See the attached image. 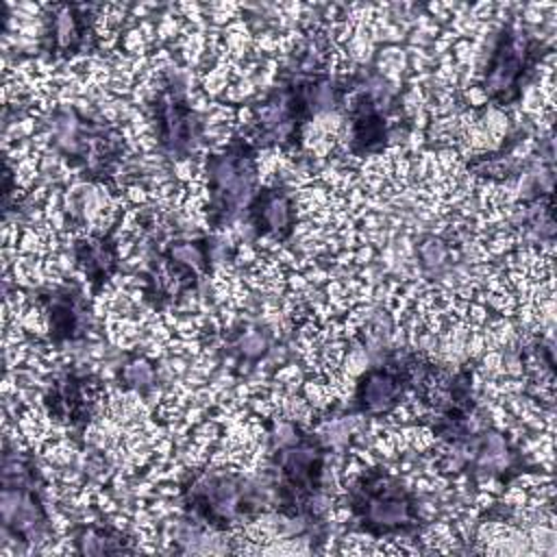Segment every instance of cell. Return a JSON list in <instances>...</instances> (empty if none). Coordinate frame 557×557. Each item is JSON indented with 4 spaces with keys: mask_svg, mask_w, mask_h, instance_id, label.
<instances>
[{
    "mask_svg": "<svg viewBox=\"0 0 557 557\" xmlns=\"http://www.w3.org/2000/svg\"><path fill=\"white\" fill-rule=\"evenodd\" d=\"M355 511L370 533H394L416 524L411 496L392 479L376 476L355 494Z\"/></svg>",
    "mask_w": 557,
    "mask_h": 557,
    "instance_id": "1",
    "label": "cell"
},
{
    "mask_svg": "<svg viewBox=\"0 0 557 557\" xmlns=\"http://www.w3.org/2000/svg\"><path fill=\"white\" fill-rule=\"evenodd\" d=\"M209 185L218 220H228L250 196L255 185V159L246 146H235L209 163Z\"/></svg>",
    "mask_w": 557,
    "mask_h": 557,
    "instance_id": "2",
    "label": "cell"
},
{
    "mask_svg": "<svg viewBox=\"0 0 557 557\" xmlns=\"http://www.w3.org/2000/svg\"><path fill=\"white\" fill-rule=\"evenodd\" d=\"M529 50L531 46L524 39H520V35H503L485 76V89L496 102L505 104L518 96L520 78H524L527 67L531 65Z\"/></svg>",
    "mask_w": 557,
    "mask_h": 557,
    "instance_id": "3",
    "label": "cell"
},
{
    "mask_svg": "<svg viewBox=\"0 0 557 557\" xmlns=\"http://www.w3.org/2000/svg\"><path fill=\"white\" fill-rule=\"evenodd\" d=\"M242 492L228 474H207L189 487V507L211 524H226L242 507Z\"/></svg>",
    "mask_w": 557,
    "mask_h": 557,
    "instance_id": "4",
    "label": "cell"
},
{
    "mask_svg": "<svg viewBox=\"0 0 557 557\" xmlns=\"http://www.w3.org/2000/svg\"><path fill=\"white\" fill-rule=\"evenodd\" d=\"M283 496L294 507L302 505L315 490L322 474V453L318 446L302 442L283 453L281 459Z\"/></svg>",
    "mask_w": 557,
    "mask_h": 557,
    "instance_id": "5",
    "label": "cell"
},
{
    "mask_svg": "<svg viewBox=\"0 0 557 557\" xmlns=\"http://www.w3.org/2000/svg\"><path fill=\"white\" fill-rule=\"evenodd\" d=\"M159 141L170 150H185L196 141L198 122L178 96H168L159 102Z\"/></svg>",
    "mask_w": 557,
    "mask_h": 557,
    "instance_id": "6",
    "label": "cell"
},
{
    "mask_svg": "<svg viewBox=\"0 0 557 557\" xmlns=\"http://www.w3.org/2000/svg\"><path fill=\"white\" fill-rule=\"evenodd\" d=\"M400 394V381L398 374L389 368L370 370L357 389V400L368 411H385L396 403V396Z\"/></svg>",
    "mask_w": 557,
    "mask_h": 557,
    "instance_id": "7",
    "label": "cell"
},
{
    "mask_svg": "<svg viewBox=\"0 0 557 557\" xmlns=\"http://www.w3.org/2000/svg\"><path fill=\"white\" fill-rule=\"evenodd\" d=\"M252 220L259 231L270 235H283L292 224V202L281 191H265L252 207Z\"/></svg>",
    "mask_w": 557,
    "mask_h": 557,
    "instance_id": "8",
    "label": "cell"
},
{
    "mask_svg": "<svg viewBox=\"0 0 557 557\" xmlns=\"http://www.w3.org/2000/svg\"><path fill=\"white\" fill-rule=\"evenodd\" d=\"M383 137V122L370 98L361 96L359 109L352 122V144L361 150L374 148Z\"/></svg>",
    "mask_w": 557,
    "mask_h": 557,
    "instance_id": "9",
    "label": "cell"
},
{
    "mask_svg": "<svg viewBox=\"0 0 557 557\" xmlns=\"http://www.w3.org/2000/svg\"><path fill=\"white\" fill-rule=\"evenodd\" d=\"M111 529H85V533L81 535L78 546L83 553L87 555H98V553H115V550H124V544H120V540Z\"/></svg>",
    "mask_w": 557,
    "mask_h": 557,
    "instance_id": "10",
    "label": "cell"
},
{
    "mask_svg": "<svg viewBox=\"0 0 557 557\" xmlns=\"http://www.w3.org/2000/svg\"><path fill=\"white\" fill-rule=\"evenodd\" d=\"M170 261L176 265V268H181V270H185V272H198L200 268H202V263H205V255L200 252V248L198 246H194V244H174L172 248H170Z\"/></svg>",
    "mask_w": 557,
    "mask_h": 557,
    "instance_id": "11",
    "label": "cell"
},
{
    "mask_svg": "<svg viewBox=\"0 0 557 557\" xmlns=\"http://www.w3.org/2000/svg\"><path fill=\"white\" fill-rule=\"evenodd\" d=\"M126 376H128V381H131V383H135V385H148V383H150V379H152V372H150L148 363L137 361V363H133V366L128 368Z\"/></svg>",
    "mask_w": 557,
    "mask_h": 557,
    "instance_id": "12",
    "label": "cell"
}]
</instances>
